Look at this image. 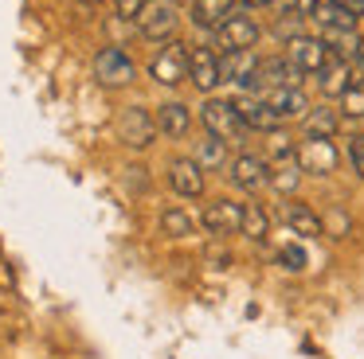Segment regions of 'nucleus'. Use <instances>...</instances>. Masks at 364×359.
<instances>
[{
  "mask_svg": "<svg viewBox=\"0 0 364 359\" xmlns=\"http://www.w3.org/2000/svg\"><path fill=\"white\" fill-rule=\"evenodd\" d=\"M200 121H204V129L212 133V137L228 140V145H239V140L247 137V121L239 117L235 101H228V98H208L204 106H200Z\"/></svg>",
  "mask_w": 364,
  "mask_h": 359,
  "instance_id": "nucleus-1",
  "label": "nucleus"
},
{
  "mask_svg": "<svg viewBox=\"0 0 364 359\" xmlns=\"http://www.w3.org/2000/svg\"><path fill=\"white\" fill-rule=\"evenodd\" d=\"M188 55L192 51L181 43V39H168V43L149 59V78L161 82V86H181L184 78H188Z\"/></svg>",
  "mask_w": 364,
  "mask_h": 359,
  "instance_id": "nucleus-2",
  "label": "nucleus"
},
{
  "mask_svg": "<svg viewBox=\"0 0 364 359\" xmlns=\"http://www.w3.org/2000/svg\"><path fill=\"white\" fill-rule=\"evenodd\" d=\"M176 23H181V12H176L173 0H149L145 12L137 16V31L149 43H168L176 35Z\"/></svg>",
  "mask_w": 364,
  "mask_h": 359,
  "instance_id": "nucleus-3",
  "label": "nucleus"
},
{
  "mask_svg": "<svg viewBox=\"0 0 364 359\" xmlns=\"http://www.w3.org/2000/svg\"><path fill=\"white\" fill-rule=\"evenodd\" d=\"M259 35H262L259 20L247 16V12H235L228 23L215 28V47H220V55H228V51H255Z\"/></svg>",
  "mask_w": 364,
  "mask_h": 359,
  "instance_id": "nucleus-4",
  "label": "nucleus"
},
{
  "mask_svg": "<svg viewBox=\"0 0 364 359\" xmlns=\"http://www.w3.org/2000/svg\"><path fill=\"white\" fill-rule=\"evenodd\" d=\"M118 137L126 140L129 148H149L153 137H157V121H153V114L145 106H126L118 114Z\"/></svg>",
  "mask_w": 364,
  "mask_h": 359,
  "instance_id": "nucleus-5",
  "label": "nucleus"
},
{
  "mask_svg": "<svg viewBox=\"0 0 364 359\" xmlns=\"http://www.w3.org/2000/svg\"><path fill=\"white\" fill-rule=\"evenodd\" d=\"M286 59H290L301 74H321L325 62L333 59V51L325 47L321 35H298V39L286 43Z\"/></svg>",
  "mask_w": 364,
  "mask_h": 359,
  "instance_id": "nucleus-6",
  "label": "nucleus"
},
{
  "mask_svg": "<svg viewBox=\"0 0 364 359\" xmlns=\"http://www.w3.org/2000/svg\"><path fill=\"white\" fill-rule=\"evenodd\" d=\"M200 226H204L208 234H215V238H223V234H239V231H243V203H235V199L204 203Z\"/></svg>",
  "mask_w": 364,
  "mask_h": 359,
  "instance_id": "nucleus-7",
  "label": "nucleus"
},
{
  "mask_svg": "<svg viewBox=\"0 0 364 359\" xmlns=\"http://www.w3.org/2000/svg\"><path fill=\"white\" fill-rule=\"evenodd\" d=\"M298 82H301V70L294 67L290 59H282V55H270V59H262L259 70H255L251 94H267V90H278V86H298Z\"/></svg>",
  "mask_w": 364,
  "mask_h": 359,
  "instance_id": "nucleus-8",
  "label": "nucleus"
},
{
  "mask_svg": "<svg viewBox=\"0 0 364 359\" xmlns=\"http://www.w3.org/2000/svg\"><path fill=\"white\" fill-rule=\"evenodd\" d=\"M231 184L239 187V192H247V195H255V192H262V187L270 184V164L262 160V156H255V153H239L235 160H231Z\"/></svg>",
  "mask_w": 364,
  "mask_h": 359,
  "instance_id": "nucleus-9",
  "label": "nucleus"
},
{
  "mask_svg": "<svg viewBox=\"0 0 364 359\" xmlns=\"http://www.w3.org/2000/svg\"><path fill=\"white\" fill-rule=\"evenodd\" d=\"M95 78L102 86H129L134 82V59L122 47H102L95 55Z\"/></svg>",
  "mask_w": 364,
  "mask_h": 359,
  "instance_id": "nucleus-10",
  "label": "nucleus"
},
{
  "mask_svg": "<svg viewBox=\"0 0 364 359\" xmlns=\"http://www.w3.org/2000/svg\"><path fill=\"white\" fill-rule=\"evenodd\" d=\"M168 187H173L181 199H200V195H204V168H200L192 156H181V160L168 164Z\"/></svg>",
  "mask_w": 364,
  "mask_h": 359,
  "instance_id": "nucleus-11",
  "label": "nucleus"
},
{
  "mask_svg": "<svg viewBox=\"0 0 364 359\" xmlns=\"http://www.w3.org/2000/svg\"><path fill=\"white\" fill-rule=\"evenodd\" d=\"M188 78H192V86H196V90L212 94L215 86L223 82V78H220V55H215L212 47H192V55H188Z\"/></svg>",
  "mask_w": 364,
  "mask_h": 359,
  "instance_id": "nucleus-12",
  "label": "nucleus"
},
{
  "mask_svg": "<svg viewBox=\"0 0 364 359\" xmlns=\"http://www.w3.org/2000/svg\"><path fill=\"white\" fill-rule=\"evenodd\" d=\"M259 55L255 51H228V55H220V78L223 82H235V86H243L247 94H251V86H255V70H259Z\"/></svg>",
  "mask_w": 364,
  "mask_h": 359,
  "instance_id": "nucleus-13",
  "label": "nucleus"
},
{
  "mask_svg": "<svg viewBox=\"0 0 364 359\" xmlns=\"http://www.w3.org/2000/svg\"><path fill=\"white\" fill-rule=\"evenodd\" d=\"M298 160H301V172H314V176H329L337 168V145L333 140H314L306 137L298 148Z\"/></svg>",
  "mask_w": 364,
  "mask_h": 359,
  "instance_id": "nucleus-14",
  "label": "nucleus"
},
{
  "mask_svg": "<svg viewBox=\"0 0 364 359\" xmlns=\"http://www.w3.org/2000/svg\"><path fill=\"white\" fill-rule=\"evenodd\" d=\"M262 98L274 109L278 121H294V117L309 114V101H306V94H301V86H278V90H267Z\"/></svg>",
  "mask_w": 364,
  "mask_h": 359,
  "instance_id": "nucleus-15",
  "label": "nucleus"
},
{
  "mask_svg": "<svg viewBox=\"0 0 364 359\" xmlns=\"http://www.w3.org/2000/svg\"><path fill=\"white\" fill-rule=\"evenodd\" d=\"M235 109H239V117L247 121V129H259V133H274L278 125V117H274V109L267 106V98L262 94H243V98H235Z\"/></svg>",
  "mask_w": 364,
  "mask_h": 359,
  "instance_id": "nucleus-16",
  "label": "nucleus"
},
{
  "mask_svg": "<svg viewBox=\"0 0 364 359\" xmlns=\"http://www.w3.org/2000/svg\"><path fill=\"white\" fill-rule=\"evenodd\" d=\"M235 16V0H192L188 20L204 31H215L220 23H228Z\"/></svg>",
  "mask_w": 364,
  "mask_h": 359,
  "instance_id": "nucleus-17",
  "label": "nucleus"
},
{
  "mask_svg": "<svg viewBox=\"0 0 364 359\" xmlns=\"http://www.w3.org/2000/svg\"><path fill=\"white\" fill-rule=\"evenodd\" d=\"M157 129L165 133L168 140H184L192 133L188 106H181V101H165V106H157Z\"/></svg>",
  "mask_w": 364,
  "mask_h": 359,
  "instance_id": "nucleus-18",
  "label": "nucleus"
},
{
  "mask_svg": "<svg viewBox=\"0 0 364 359\" xmlns=\"http://www.w3.org/2000/svg\"><path fill=\"white\" fill-rule=\"evenodd\" d=\"M282 219H286V226H290V234H301V238L325 234V219L317 215L314 207H306V203H286Z\"/></svg>",
  "mask_w": 364,
  "mask_h": 359,
  "instance_id": "nucleus-19",
  "label": "nucleus"
},
{
  "mask_svg": "<svg viewBox=\"0 0 364 359\" xmlns=\"http://www.w3.org/2000/svg\"><path fill=\"white\" fill-rule=\"evenodd\" d=\"M317 86H321L325 98H345V90L353 86V70H348L345 59H329L325 70L317 74Z\"/></svg>",
  "mask_w": 364,
  "mask_h": 359,
  "instance_id": "nucleus-20",
  "label": "nucleus"
},
{
  "mask_svg": "<svg viewBox=\"0 0 364 359\" xmlns=\"http://www.w3.org/2000/svg\"><path fill=\"white\" fill-rule=\"evenodd\" d=\"M298 184H301V160H298V153H294V156H278V160L270 164V187H274V192H282V195H294V192H298Z\"/></svg>",
  "mask_w": 364,
  "mask_h": 359,
  "instance_id": "nucleus-21",
  "label": "nucleus"
},
{
  "mask_svg": "<svg viewBox=\"0 0 364 359\" xmlns=\"http://www.w3.org/2000/svg\"><path fill=\"white\" fill-rule=\"evenodd\" d=\"M321 39H325V47L333 51V59H360V35H356V28H333V31H321Z\"/></svg>",
  "mask_w": 364,
  "mask_h": 359,
  "instance_id": "nucleus-22",
  "label": "nucleus"
},
{
  "mask_svg": "<svg viewBox=\"0 0 364 359\" xmlns=\"http://www.w3.org/2000/svg\"><path fill=\"white\" fill-rule=\"evenodd\" d=\"M337 125H341V117H337V109H329V106H314L306 117H301V129H306V137H314V140H333Z\"/></svg>",
  "mask_w": 364,
  "mask_h": 359,
  "instance_id": "nucleus-23",
  "label": "nucleus"
},
{
  "mask_svg": "<svg viewBox=\"0 0 364 359\" xmlns=\"http://www.w3.org/2000/svg\"><path fill=\"white\" fill-rule=\"evenodd\" d=\"M192 160H196L204 172L228 168V140H220V137H212V133H208L204 140H196V156H192Z\"/></svg>",
  "mask_w": 364,
  "mask_h": 359,
  "instance_id": "nucleus-24",
  "label": "nucleus"
},
{
  "mask_svg": "<svg viewBox=\"0 0 364 359\" xmlns=\"http://www.w3.org/2000/svg\"><path fill=\"white\" fill-rule=\"evenodd\" d=\"M239 234H247L251 242H267L270 215H267V207H262V203H243V231H239Z\"/></svg>",
  "mask_w": 364,
  "mask_h": 359,
  "instance_id": "nucleus-25",
  "label": "nucleus"
},
{
  "mask_svg": "<svg viewBox=\"0 0 364 359\" xmlns=\"http://www.w3.org/2000/svg\"><path fill=\"white\" fill-rule=\"evenodd\" d=\"M161 231H165L168 238H188V234H196V219L184 207H165L161 211Z\"/></svg>",
  "mask_w": 364,
  "mask_h": 359,
  "instance_id": "nucleus-26",
  "label": "nucleus"
},
{
  "mask_svg": "<svg viewBox=\"0 0 364 359\" xmlns=\"http://www.w3.org/2000/svg\"><path fill=\"white\" fill-rule=\"evenodd\" d=\"M341 109H345V117H360L364 121V78H353V86L341 98Z\"/></svg>",
  "mask_w": 364,
  "mask_h": 359,
  "instance_id": "nucleus-27",
  "label": "nucleus"
},
{
  "mask_svg": "<svg viewBox=\"0 0 364 359\" xmlns=\"http://www.w3.org/2000/svg\"><path fill=\"white\" fill-rule=\"evenodd\" d=\"M306 262H309V258H306V250H301L298 242H286V246L278 250V265L290 270V273H301V270H306Z\"/></svg>",
  "mask_w": 364,
  "mask_h": 359,
  "instance_id": "nucleus-28",
  "label": "nucleus"
},
{
  "mask_svg": "<svg viewBox=\"0 0 364 359\" xmlns=\"http://www.w3.org/2000/svg\"><path fill=\"white\" fill-rule=\"evenodd\" d=\"M348 164H353V172L364 180V133H356V137L348 140Z\"/></svg>",
  "mask_w": 364,
  "mask_h": 359,
  "instance_id": "nucleus-29",
  "label": "nucleus"
},
{
  "mask_svg": "<svg viewBox=\"0 0 364 359\" xmlns=\"http://www.w3.org/2000/svg\"><path fill=\"white\" fill-rule=\"evenodd\" d=\"M145 4H149V0H118V16L122 20H137V16L145 12Z\"/></svg>",
  "mask_w": 364,
  "mask_h": 359,
  "instance_id": "nucleus-30",
  "label": "nucleus"
},
{
  "mask_svg": "<svg viewBox=\"0 0 364 359\" xmlns=\"http://www.w3.org/2000/svg\"><path fill=\"white\" fill-rule=\"evenodd\" d=\"M333 4H337L341 12H348L353 20H360V16H364V0H333Z\"/></svg>",
  "mask_w": 364,
  "mask_h": 359,
  "instance_id": "nucleus-31",
  "label": "nucleus"
},
{
  "mask_svg": "<svg viewBox=\"0 0 364 359\" xmlns=\"http://www.w3.org/2000/svg\"><path fill=\"white\" fill-rule=\"evenodd\" d=\"M317 4H321V0H298V12H301V16H309Z\"/></svg>",
  "mask_w": 364,
  "mask_h": 359,
  "instance_id": "nucleus-32",
  "label": "nucleus"
},
{
  "mask_svg": "<svg viewBox=\"0 0 364 359\" xmlns=\"http://www.w3.org/2000/svg\"><path fill=\"white\" fill-rule=\"evenodd\" d=\"M247 8H262V4H274V0H243Z\"/></svg>",
  "mask_w": 364,
  "mask_h": 359,
  "instance_id": "nucleus-33",
  "label": "nucleus"
},
{
  "mask_svg": "<svg viewBox=\"0 0 364 359\" xmlns=\"http://www.w3.org/2000/svg\"><path fill=\"white\" fill-rule=\"evenodd\" d=\"M356 78H364V55L356 59Z\"/></svg>",
  "mask_w": 364,
  "mask_h": 359,
  "instance_id": "nucleus-34",
  "label": "nucleus"
}]
</instances>
